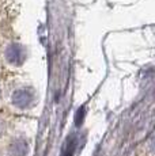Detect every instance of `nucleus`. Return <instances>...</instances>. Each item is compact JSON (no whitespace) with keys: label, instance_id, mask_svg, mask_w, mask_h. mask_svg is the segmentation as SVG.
I'll use <instances>...</instances> for the list:
<instances>
[{"label":"nucleus","instance_id":"obj_1","mask_svg":"<svg viewBox=\"0 0 155 156\" xmlns=\"http://www.w3.org/2000/svg\"><path fill=\"white\" fill-rule=\"evenodd\" d=\"M10 151L13 156H25L27 154V145L23 140H19V141H15L11 145Z\"/></svg>","mask_w":155,"mask_h":156},{"label":"nucleus","instance_id":"obj_2","mask_svg":"<svg viewBox=\"0 0 155 156\" xmlns=\"http://www.w3.org/2000/svg\"><path fill=\"white\" fill-rule=\"evenodd\" d=\"M4 130V122L2 121V119H0V134H2V132Z\"/></svg>","mask_w":155,"mask_h":156}]
</instances>
